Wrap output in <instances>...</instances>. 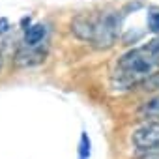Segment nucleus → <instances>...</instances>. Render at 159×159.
<instances>
[{
	"label": "nucleus",
	"mask_w": 159,
	"mask_h": 159,
	"mask_svg": "<svg viewBox=\"0 0 159 159\" xmlns=\"http://www.w3.org/2000/svg\"><path fill=\"white\" fill-rule=\"evenodd\" d=\"M144 30L150 36H159V6L157 4H146L144 8Z\"/></svg>",
	"instance_id": "obj_8"
},
{
	"label": "nucleus",
	"mask_w": 159,
	"mask_h": 159,
	"mask_svg": "<svg viewBox=\"0 0 159 159\" xmlns=\"http://www.w3.org/2000/svg\"><path fill=\"white\" fill-rule=\"evenodd\" d=\"M139 159H159V155H146V157H139Z\"/></svg>",
	"instance_id": "obj_15"
},
{
	"label": "nucleus",
	"mask_w": 159,
	"mask_h": 159,
	"mask_svg": "<svg viewBox=\"0 0 159 159\" xmlns=\"http://www.w3.org/2000/svg\"><path fill=\"white\" fill-rule=\"evenodd\" d=\"M127 144L137 157L159 155V122L137 120L127 133Z\"/></svg>",
	"instance_id": "obj_3"
},
{
	"label": "nucleus",
	"mask_w": 159,
	"mask_h": 159,
	"mask_svg": "<svg viewBox=\"0 0 159 159\" xmlns=\"http://www.w3.org/2000/svg\"><path fill=\"white\" fill-rule=\"evenodd\" d=\"M51 52V43H41V45H25L17 43L11 51V67L15 69H32L47 62Z\"/></svg>",
	"instance_id": "obj_4"
},
{
	"label": "nucleus",
	"mask_w": 159,
	"mask_h": 159,
	"mask_svg": "<svg viewBox=\"0 0 159 159\" xmlns=\"http://www.w3.org/2000/svg\"><path fill=\"white\" fill-rule=\"evenodd\" d=\"M144 45H146L155 56H159V36H152L148 41H144Z\"/></svg>",
	"instance_id": "obj_12"
},
{
	"label": "nucleus",
	"mask_w": 159,
	"mask_h": 159,
	"mask_svg": "<svg viewBox=\"0 0 159 159\" xmlns=\"http://www.w3.org/2000/svg\"><path fill=\"white\" fill-rule=\"evenodd\" d=\"M11 23H10V19L8 17H0V38H4V36H8L10 32H11Z\"/></svg>",
	"instance_id": "obj_13"
},
{
	"label": "nucleus",
	"mask_w": 159,
	"mask_h": 159,
	"mask_svg": "<svg viewBox=\"0 0 159 159\" xmlns=\"http://www.w3.org/2000/svg\"><path fill=\"white\" fill-rule=\"evenodd\" d=\"M6 47H8V41H6V36L4 38H0V73L4 71V64H6Z\"/></svg>",
	"instance_id": "obj_11"
},
{
	"label": "nucleus",
	"mask_w": 159,
	"mask_h": 159,
	"mask_svg": "<svg viewBox=\"0 0 159 159\" xmlns=\"http://www.w3.org/2000/svg\"><path fill=\"white\" fill-rule=\"evenodd\" d=\"M92 157V139L86 131H81L77 144V159H90Z\"/></svg>",
	"instance_id": "obj_9"
},
{
	"label": "nucleus",
	"mask_w": 159,
	"mask_h": 159,
	"mask_svg": "<svg viewBox=\"0 0 159 159\" xmlns=\"http://www.w3.org/2000/svg\"><path fill=\"white\" fill-rule=\"evenodd\" d=\"M30 25H32V17H30V15H25V17L21 19V25H19V26H21V30H26Z\"/></svg>",
	"instance_id": "obj_14"
},
{
	"label": "nucleus",
	"mask_w": 159,
	"mask_h": 159,
	"mask_svg": "<svg viewBox=\"0 0 159 159\" xmlns=\"http://www.w3.org/2000/svg\"><path fill=\"white\" fill-rule=\"evenodd\" d=\"M51 36V25L49 23H32L26 30H23L21 43L25 45H41L47 43Z\"/></svg>",
	"instance_id": "obj_6"
},
{
	"label": "nucleus",
	"mask_w": 159,
	"mask_h": 159,
	"mask_svg": "<svg viewBox=\"0 0 159 159\" xmlns=\"http://www.w3.org/2000/svg\"><path fill=\"white\" fill-rule=\"evenodd\" d=\"M139 90L146 96H152V94H159V71L153 73L152 77H148L146 81L139 86Z\"/></svg>",
	"instance_id": "obj_10"
},
{
	"label": "nucleus",
	"mask_w": 159,
	"mask_h": 159,
	"mask_svg": "<svg viewBox=\"0 0 159 159\" xmlns=\"http://www.w3.org/2000/svg\"><path fill=\"white\" fill-rule=\"evenodd\" d=\"M94 26H96V11H79L75 15H71L69 23H67V30L69 34L83 43H92L94 38Z\"/></svg>",
	"instance_id": "obj_5"
},
{
	"label": "nucleus",
	"mask_w": 159,
	"mask_h": 159,
	"mask_svg": "<svg viewBox=\"0 0 159 159\" xmlns=\"http://www.w3.org/2000/svg\"><path fill=\"white\" fill-rule=\"evenodd\" d=\"M137 120H153L159 122V94L146 96L137 107Z\"/></svg>",
	"instance_id": "obj_7"
},
{
	"label": "nucleus",
	"mask_w": 159,
	"mask_h": 159,
	"mask_svg": "<svg viewBox=\"0 0 159 159\" xmlns=\"http://www.w3.org/2000/svg\"><path fill=\"white\" fill-rule=\"evenodd\" d=\"M124 17L120 10L116 8H103L96 11V26H94V38L90 47L94 51H111L118 45L122 36Z\"/></svg>",
	"instance_id": "obj_2"
},
{
	"label": "nucleus",
	"mask_w": 159,
	"mask_h": 159,
	"mask_svg": "<svg viewBox=\"0 0 159 159\" xmlns=\"http://www.w3.org/2000/svg\"><path fill=\"white\" fill-rule=\"evenodd\" d=\"M159 71V56H155L144 43L122 52L111 71V88L118 94L133 92L148 77Z\"/></svg>",
	"instance_id": "obj_1"
}]
</instances>
